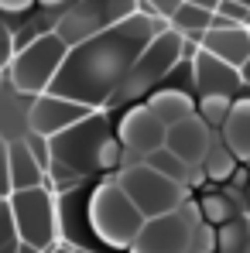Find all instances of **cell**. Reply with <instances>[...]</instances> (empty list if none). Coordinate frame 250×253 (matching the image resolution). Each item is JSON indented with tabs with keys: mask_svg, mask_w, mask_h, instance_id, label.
Masks as SVG:
<instances>
[{
	"mask_svg": "<svg viewBox=\"0 0 250 253\" xmlns=\"http://www.w3.org/2000/svg\"><path fill=\"white\" fill-rule=\"evenodd\" d=\"M168 28L171 24L165 17H148L141 10L130 14L127 21L93 35L89 42L76 44L48 92L76 99L83 106H93V110L110 106L117 89L130 76L134 62L141 58V51Z\"/></svg>",
	"mask_w": 250,
	"mask_h": 253,
	"instance_id": "obj_1",
	"label": "cell"
},
{
	"mask_svg": "<svg viewBox=\"0 0 250 253\" xmlns=\"http://www.w3.org/2000/svg\"><path fill=\"white\" fill-rule=\"evenodd\" d=\"M124 144H120L117 130H110V120L103 110L89 113L86 120L51 137V158L79 171L83 178L110 168H124Z\"/></svg>",
	"mask_w": 250,
	"mask_h": 253,
	"instance_id": "obj_2",
	"label": "cell"
},
{
	"mask_svg": "<svg viewBox=\"0 0 250 253\" xmlns=\"http://www.w3.org/2000/svg\"><path fill=\"white\" fill-rule=\"evenodd\" d=\"M86 212H89V229L96 233V240H103L113 250H130L148 222V215L134 206V199L124 192L117 178H106L96 185Z\"/></svg>",
	"mask_w": 250,
	"mask_h": 253,
	"instance_id": "obj_3",
	"label": "cell"
},
{
	"mask_svg": "<svg viewBox=\"0 0 250 253\" xmlns=\"http://www.w3.org/2000/svg\"><path fill=\"white\" fill-rule=\"evenodd\" d=\"M69 51L72 48L58 38V31H45L38 38H31V42L14 55L10 69H7L10 72V85L17 92H24V96H42V92H48L51 83H55V76L62 72Z\"/></svg>",
	"mask_w": 250,
	"mask_h": 253,
	"instance_id": "obj_4",
	"label": "cell"
},
{
	"mask_svg": "<svg viewBox=\"0 0 250 253\" xmlns=\"http://www.w3.org/2000/svg\"><path fill=\"white\" fill-rule=\"evenodd\" d=\"M182 44H185V35H178L175 28L161 31L154 42L141 51V58L134 62L130 76L124 79V85L117 89L113 103H127V99H141V96H151L158 83H165L168 76L175 72V65L182 62ZM110 103V106H113Z\"/></svg>",
	"mask_w": 250,
	"mask_h": 253,
	"instance_id": "obj_5",
	"label": "cell"
},
{
	"mask_svg": "<svg viewBox=\"0 0 250 253\" xmlns=\"http://www.w3.org/2000/svg\"><path fill=\"white\" fill-rule=\"evenodd\" d=\"M117 181L124 185V192L134 199V206L144 212L148 219L168 215V212H175L185 199H189V188H185V185L171 181L168 174L154 171L151 165H144V161L120 168Z\"/></svg>",
	"mask_w": 250,
	"mask_h": 253,
	"instance_id": "obj_6",
	"label": "cell"
},
{
	"mask_svg": "<svg viewBox=\"0 0 250 253\" xmlns=\"http://www.w3.org/2000/svg\"><path fill=\"white\" fill-rule=\"evenodd\" d=\"M206 222L202 215V206L185 199L182 206L168 215H158V219H148L141 236L134 240L130 253H185L192 233Z\"/></svg>",
	"mask_w": 250,
	"mask_h": 253,
	"instance_id": "obj_7",
	"label": "cell"
},
{
	"mask_svg": "<svg viewBox=\"0 0 250 253\" xmlns=\"http://www.w3.org/2000/svg\"><path fill=\"white\" fill-rule=\"evenodd\" d=\"M10 215L17 226L21 243H31L38 250H48L58 240V219H55V199L48 192V185L38 188H24V192H10Z\"/></svg>",
	"mask_w": 250,
	"mask_h": 253,
	"instance_id": "obj_8",
	"label": "cell"
},
{
	"mask_svg": "<svg viewBox=\"0 0 250 253\" xmlns=\"http://www.w3.org/2000/svg\"><path fill=\"white\" fill-rule=\"evenodd\" d=\"M117 137H120V144H124V168L127 165H137V161H144L148 154H154L158 147H165L168 144V126L148 110V103L144 106H130L124 117H120V124H117Z\"/></svg>",
	"mask_w": 250,
	"mask_h": 253,
	"instance_id": "obj_9",
	"label": "cell"
},
{
	"mask_svg": "<svg viewBox=\"0 0 250 253\" xmlns=\"http://www.w3.org/2000/svg\"><path fill=\"white\" fill-rule=\"evenodd\" d=\"M89 113H96L93 106H83L76 99H65V96H55V92H42L35 96L31 110H28V130L31 133H42V137H55L62 130H69L72 124L86 120Z\"/></svg>",
	"mask_w": 250,
	"mask_h": 253,
	"instance_id": "obj_10",
	"label": "cell"
},
{
	"mask_svg": "<svg viewBox=\"0 0 250 253\" xmlns=\"http://www.w3.org/2000/svg\"><path fill=\"white\" fill-rule=\"evenodd\" d=\"M192 85L199 96H233L237 99L244 79H240V69H233L230 62L199 48V55L192 58Z\"/></svg>",
	"mask_w": 250,
	"mask_h": 253,
	"instance_id": "obj_11",
	"label": "cell"
},
{
	"mask_svg": "<svg viewBox=\"0 0 250 253\" xmlns=\"http://www.w3.org/2000/svg\"><path fill=\"white\" fill-rule=\"evenodd\" d=\"M212 126L199 117V113H192V117H185L182 124L168 126V144L182 161H189V165H202L209 158V151H212Z\"/></svg>",
	"mask_w": 250,
	"mask_h": 253,
	"instance_id": "obj_12",
	"label": "cell"
},
{
	"mask_svg": "<svg viewBox=\"0 0 250 253\" xmlns=\"http://www.w3.org/2000/svg\"><path fill=\"white\" fill-rule=\"evenodd\" d=\"M202 48L212 51L216 58L230 62L233 69H244L250 58V28L244 24H230V28H209Z\"/></svg>",
	"mask_w": 250,
	"mask_h": 253,
	"instance_id": "obj_13",
	"label": "cell"
},
{
	"mask_svg": "<svg viewBox=\"0 0 250 253\" xmlns=\"http://www.w3.org/2000/svg\"><path fill=\"white\" fill-rule=\"evenodd\" d=\"M144 103H148V110H151V113H154L165 126L182 124V120H185V117H192V113H196V106H199L185 89H171V85H158Z\"/></svg>",
	"mask_w": 250,
	"mask_h": 253,
	"instance_id": "obj_14",
	"label": "cell"
},
{
	"mask_svg": "<svg viewBox=\"0 0 250 253\" xmlns=\"http://www.w3.org/2000/svg\"><path fill=\"white\" fill-rule=\"evenodd\" d=\"M55 31H58V38L69 44V48H76V44L89 42L93 35H100V31H103V24L96 21V14L89 10V3H86V0H76V7H69V10L58 17Z\"/></svg>",
	"mask_w": 250,
	"mask_h": 253,
	"instance_id": "obj_15",
	"label": "cell"
},
{
	"mask_svg": "<svg viewBox=\"0 0 250 253\" xmlns=\"http://www.w3.org/2000/svg\"><path fill=\"white\" fill-rule=\"evenodd\" d=\"M45 174H48V171H45L42 165H38V158L31 154L28 140H10V185H14V192L45 185Z\"/></svg>",
	"mask_w": 250,
	"mask_h": 253,
	"instance_id": "obj_16",
	"label": "cell"
},
{
	"mask_svg": "<svg viewBox=\"0 0 250 253\" xmlns=\"http://www.w3.org/2000/svg\"><path fill=\"white\" fill-rule=\"evenodd\" d=\"M223 144L240 158L250 161V96H240L223 124Z\"/></svg>",
	"mask_w": 250,
	"mask_h": 253,
	"instance_id": "obj_17",
	"label": "cell"
},
{
	"mask_svg": "<svg viewBox=\"0 0 250 253\" xmlns=\"http://www.w3.org/2000/svg\"><path fill=\"white\" fill-rule=\"evenodd\" d=\"M212 10H206V7H196V3H189V0H182V7L175 10V17L168 21L178 35H185L189 42L202 44V38H206V31L212 28Z\"/></svg>",
	"mask_w": 250,
	"mask_h": 253,
	"instance_id": "obj_18",
	"label": "cell"
},
{
	"mask_svg": "<svg viewBox=\"0 0 250 253\" xmlns=\"http://www.w3.org/2000/svg\"><path fill=\"white\" fill-rule=\"evenodd\" d=\"M86 3L96 14V21L103 24V31L113 28V24H120V21H127L130 14H137V0H86Z\"/></svg>",
	"mask_w": 250,
	"mask_h": 253,
	"instance_id": "obj_19",
	"label": "cell"
},
{
	"mask_svg": "<svg viewBox=\"0 0 250 253\" xmlns=\"http://www.w3.org/2000/svg\"><path fill=\"white\" fill-rule=\"evenodd\" d=\"M219 240V253H244V247L250 243V226L247 219H230L216 229Z\"/></svg>",
	"mask_w": 250,
	"mask_h": 253,
	"instance_id": "obj_20",
	"label": "cell"
},
{
	"mask_svg": "<svg viewBox=\"0 0 250 253\" xmlns=\"http://www.w3.org/2000/svg\"><path fill=\"white\" fill-rule=\"evenodd\" d=\"M237 168V154L226 147V144H212V151H209V158L202 161V171H206L209 181H223V178H230Z\"/></svg>",
	"mask_w": 250,
	"mask_h": 253,
	"instance_id": "obj_21",
	"label": "cell"
},
{
	"mask_svg": "<svg viewBox=\"0 0 250 253\" xmlns=\"http://www.w3.org/2000/svg\"><path fill=\"white\" fill-rule=\"evenodd\" d=\"M233 103H237L233 96H199L196 113H199L209 126H223L226 117H230V110H233Z\"/></svg>",
	"mask_w": 250,
	"mask_h": 253,
	"instance_id": "obj_22",
	"label": "cell"
},
{
	"mask_svg": "<svg viewBox=\"0 0 250 253\" xmlns=\"http://www.w3.org/2000/svg\"><path fill=\"white\" fill-rule=\"evenodd\" d=\"M202 215H206L209 226H223V222H230V219H237V209H233V202L226 199V195H219V192H212V195H206L202 202Z\"/></svg>",
	"mask_w": 250,
	"mask_h": 253,
	"instance_id": "obj_23",
	"label": "cell"
},
{
	"mask_svg": "<svg viewBox=\"0 0 250 253\" xmlns=\"http://www.w3.org/2000/svg\"><path fill=\"white\" fill-rule=\"evenodd\" d=\"M185 253H219V240H216V226H209L202 222L196 233H192V240H189V247Z\"/></svg>",
	"mask_w": 250,
	"mask_h": 253,
	"instance_id": "obj_24",
	"label": "cell"
},
{
	"mask_svg": "<svg viewBox=\"0 0 250 253\" xmlns=\"http://www.w3.org/2000/svg\"><path fill=\"white\" fill-rule=\"evenodd\" d=\"M17 240L21 236H17V226H14V215H10V202L0 199V250L10 247V243H17Z\"/></svg>",
	"mask_w": 250,
	"mask_h": 253,
	"instance_id": "obj_25",
	"label": "cell"
},
{
	"mask_svg": "<svg viewBox=\"0 0 250 253\" xmlns=\"http://www.w3.org/2000/svg\"><path fill=\"white\" fill-rule=\"evenodd\" d=\"M48 181H55V188H72V185L83 181V174L72 171L69 165H62V161H51V168H48Z\"/></svg>",
	"mask_w": 250,
	"mask_h": 253,
	"instance_id": "obj_26",
	"label": "cell"
},
{
	"mask_svg": "<svg viewBox=\"0 0 250 253\" xmlns=\"http://www.w3.org/2000/svg\"><path fill=\"white\" fill-rule=\"evenodd\" d=\"M216 14L230 17L233 24L250 28V3H244V0H219V10H216Z\"/></svg>",
	"mask_w": 250,
	"mask_h": 253,
	"instance_id": "obj_27",
	"label": "cell"
},
{
	"mask_svg": "<svg viewBox=\"0 0 250 253\" xmlns=\"http://www.w3.org/2000/svg\"><path fill=\"white\" fill-rule=\"evenodd\" d=\"M24 140H28L31 154L38 158V165H42L45 171L51 168V161H55V158H51V140H48V137H42V133H31V130H28V137H24Z\"/></svg>",
	"mask_w": 250,
	"mask_h": 253,
	"instance_id": "obj_28",
	"label": "cell"
},
{
	"mask_svg": "<svg viewBox=\"0 0 250 253\" xmlns=\"http://www.w3.org/2000/svg\"><path fill=\"white\" fill-rule=\"evenodd\" d=\"M14 192L10 185V140L0 137V199H7Z\"/></svg>",
	"mask_w": 250,
	"mask_h": 253,
	"instance_id": "obj_29",
	"label": "cell"
},
{
	"mask_svg": "<svg viewBox=\"0 0 250 253\" xmlns=\"http://www.w3.org/2000/svg\"><path fill=\"white\" fill-rule=\"evenodd\" d=\"M14 55H17V42H14L10 28H7V24H3V17H0V69H10Z\"/></svg>",
	"mask_w": 250,
	"mask_h": 253,
	"instance_id": "obj_30",
	"label": "cell"
},
{
	"mask_svg": "<svg viewBox=\"0 0 250 253\" xmlns=\"http://www.w3.org/2000/svg\"><path fill=\"white\" fill-rule=\"evenodd\" d=\"M144 3H148L158 17H165V21H171V17H175V10L182 7V0H144Z\"/></svg>",
	"mask_w": 250,
	"mask_h": 253,
	"instance_id": "obj_31",
	"label": "cell"
},
{
	"mask_svg": "<svg viewBox=\"0 0 250 253\" xmlns=\"http://www.w3.org/2000/svg\"><path fill=\"white\" fill-rule=\"evenodd\" d=\"M35 0H0V14H28Z\"/></svg>",
	"mask_w": 250,
	"mask_h": 253,
	"instance_id": "obj_32",
	"label": "cell"
},
{
	"mask_svg": "<svg viewBox=\"0 0 250 253\" xmlns=\"http://www.w3.org/2000/svg\"><path fill=\"white\" fill-rule=\"evenodd\" d=\"M189 3H196V7H206V10H219V0H189Z\"/></svg>",
	"mask_w": 250,
	"mask_h": 253,
	"instance_id": "obj_33",
	"label": "cell"
},
{
	"mask_svg": "<svg viewBox=\"0 0 250 253\" xmlns=\"http://www.w3.org/2000/svg\"><path fill=\"white\" fill-rule=\"evenodd\" d=\"M240 79H244V85H247V89H250V58H247V65L240 69Z\"/></svg>",
	"mask_w": 250,
	"mask_h": 253,
	"instance_id": "obj_34",
	"label": "cell"
},
{
	"mask_svg": "<svg viewBox=\"0 0 250 253\" xmlns=\"http://www.w3.org/2000/svg\"><path fill=\"white\" fill-rule=\"evenodd\" d=\"M17 253H45V250H38V247H31V243H21V247H17Z\"/></svg>",
	"mask_w": 250,
	"mask_h": 253,
	"instance_id": "obj_35",
	"label": "cell"
},
{
	"mask_svg": "<svg viewBox=\"0 0 250 253\" xmlns=\"http://www.w3.org/2000/svg\"><path fill=\"white\" fill-rule=\"evenodd\" d=\"M38 3H45V7H65L69 0H38Z\"/></svg>",
	"mask_w": 250,
	"mask_h": 253,
	"instance_id": "obj_36",
	"label": "cell"
},
{
	"mask_svg": "<svg viewBox=\"0 0 250 253\" xmlns=\"http://www.w3.org/2000/svg\"><path fill=\"white\" fill-rule=\"evenodd\" d=\"M48 253H76V250H69V247H55V250H48Z\"/></svg>",
	"mask_w": 250,
	"mask_h": 253,
	"instance_id": "obj_37",
	"label": "cell"
},
{
	"mask_svg": "<svg viewBox=\"0 0 250 253\" xmlns=\"http://www.w3.org/2000/svg\"><path fill=\"white\" fill-rule=\"evenodd\" d=\"M244 253H250V243H247V247H244Z\"/></svg>",
	"mask_w": 250,
	"mask_h": 253,
	"instance_id": "obj_38",
	"label": "cell"
},
{
	"mask_svg": "<svg viewBox=\"0 0 250 253\" xmlns=\"http://www.w3.org/2000/svg\"><path fill=\"white\" fill-rule=\"evenodd\" d=\"M244 3H250V0H244Z\"/></svg>",
	"mask_w": 250,
	"mask_h": 253,
	"instance_id": "obj_39",
	"label": "cell"
}]
</instances>
